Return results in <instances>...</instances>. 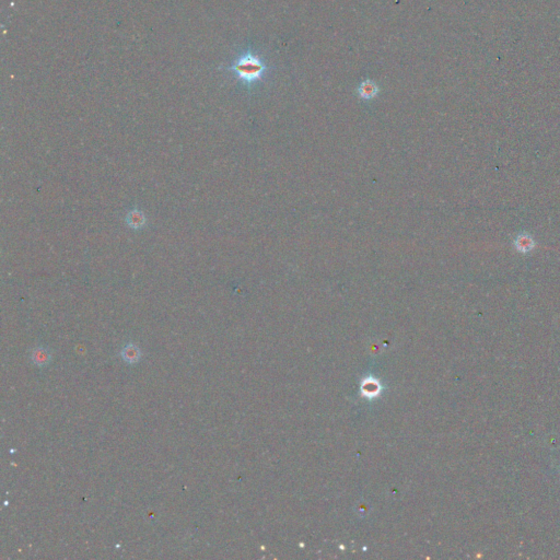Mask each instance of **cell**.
Masks as SVG:
<instances>
[{
    "label": "cell",
    "mask_w": 560,
    "mask_h": 560,
    "mask_svg": "<svg viewBox=\"0 0 560 560\" xmlns=\"http://www.w3.org/2000/svg\"><path fill=\"white\" fill-rule=\"evenodd\" d=\"M229 70L236 75L244 83L252 84L260 80L266 70V66L257 56L251 52L244 53L234 61Z\"/></svg>",
    "instance_id": "1"
},
{
    "label": "cell",
    "mask_w": 560,
    "mask_h": 560,
    "mask_svg": "<svg viewBox=\"0 0 560 560\" xmlns=\"http://www.w3.org/2000/svg\"><path fill=\"white\" fill-rule=\"evenodd\" d=\"M377 92H379V88H377V85L371 80L363 81V82L359 85V88H358L359 95H360L362 99H366V100L374 98L375 95L377 94Z\"/></svg>",
    "instance_id": "2"
},
{
    "label": "cell",
    "mask_w": 560,
    "mask_h": 560,
    "mask_svg": "<svg viewBox=\"0 0 560 560\" xmlns=\"http://www.w3.org/2000/svg\"><path fill=\"white\" fill-rule=\"evenodd\" d=\"M126 221L128 223V226L131 228L140 229L145 226L146 217L141 212H139V210L135 209V210H132V212L127 214Z\"/></svg>",
    "instance_id": "3"
},
{
    "label": "cell",
    "mask_w": 560,
    "mask_h": 560,
    "mask_svg": "<svg viewBox=\"0 0 560 560\" xmlns=\"http://www.w3.org/2000/svg\"><path fill=\"white\" fill-rule=\"evenodd\" d=\"M123 357H124V360L127 361V362H131L133 363L139 360L140 358V350L138 349L135 345L133 344H129L127 346L124 348L123 350Z\"/></svg>",
    "instance_id": "4"
},
{
    "label": "cell",
    "mask_w": 560,
    "mask_h": 560,
    "mask_svg": "<svg viewBox=\"0 0 560 560\" xmlns=\"http://www.w3.org/2000/svg\"><path fill=\"white\" fill-rule=\"evenodd\" d=\"M51 356L50 352L43 348L35 349L33 351V361H34L37 366H45L47 362L50 361Z\"/></svg>",
    "instance_id": "5"
}]
</instances>
